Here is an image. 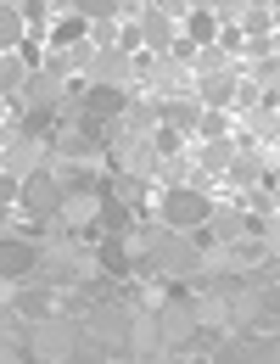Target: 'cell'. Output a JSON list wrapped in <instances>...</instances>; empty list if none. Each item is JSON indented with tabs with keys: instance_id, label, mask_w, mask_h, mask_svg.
Here are the masks:
<instances>
[{
	"instance_id": "obj_1",
	"label": "cell",
	"mask_w": 280,
	"mask_h": 364,
	"mask_svg": "<svg viewBox=\"0 0 280 364\" xmlns=\"http://www.w3.org/2000/svg\"><path fill=\"white\" fill-rule=\"evenodd\" d=\"M208 213H213V196H208V191H196V185H168L157 219H163L168 230H202Z\"/></svg>"
},
{
	"instance_id": "obj_2",
	"label": "cell",
	"mask_w": 280,
	"mask_h": 364,
	"mask_svg": "<svg viewBox=\"0 0 280 364\" xmlns=\"http://www.w3.org/2000/svg\"><path fill=\"white\" fill-rule=\"evenodd\" d=\"M50 163V140L45 135H17V140H6V180H28V174H40Z\"/></svg>"
},
{
	"instance_id": "obj_3",
	"label": "cell",
	"mask_w": 280,
	"mask_h": 364,
	"mask_svg": "<svg viewBox=\"0 0 280 364\" xmlns=\"http://www.w3.org/2000/svg\"><path fill=\"white\" fill-rule=\"evenodd\" d=\"M40 258H45L40 241H28V235H6V247H0V274H6V280H23V274L40 269Z\"/></svg>"
},
{
	"instance_id": "obj_4",
	"label": "cell",
	"mask_w": 280,
	"mask_h": 364,
	"mask_svg": "<svg viewBox=\"0 0 280 364\" xmlns=\"http://www.w3.org/2000/svg\"><path fill=\"white\" fill-rule=\"evenodd\" d=\"M129 353H168V336H163V319H157V309H146L140 303L135 319H129Z\"/></svg>"
},
{
	"instance_id": "obj_5",
	"label": "cell",
	"mask_w": 280,
	"mask_h": 364,
	"mask_svg": "<svg viewBox=\"0 0 280 364\" xmlns=\"http://www.w3.org/2000/svg\"><path fill=\"white\" fill-rule=\"evenodd\" d=\"M202 101H196V90L190 95H174V101H163V124H174V129H185V135H196V124H202Z\"/></svg>"
},
{
	"instance_id": "obj_6",
	"label": "cell",
	"mask_w": 280,
	"mask_h": 364,
	"mask_svg": "<svg viewBox=\"0 0 280 364\" xmlns=\"http://www.w3.org/2000/svg\"><path fill=\"white\" fill-rule=\"evenodd\" d=\"M0 46H6V50H23V46H28V0L0 11Z\"/></svg>"
}]
</instances>
